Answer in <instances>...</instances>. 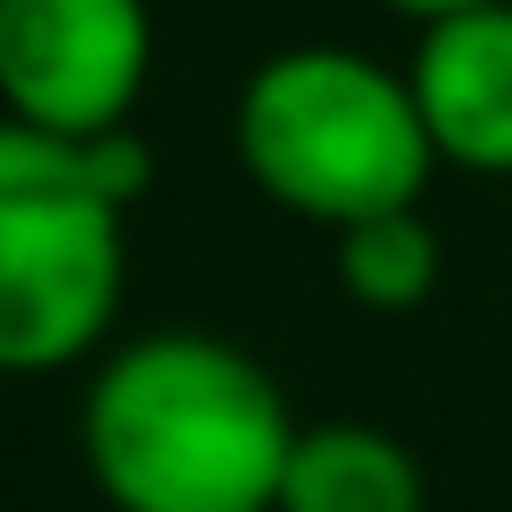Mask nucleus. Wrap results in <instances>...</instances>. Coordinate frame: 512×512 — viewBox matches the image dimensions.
Here are the masks:
<instances>
[{"label":"nucleus","mask_w":512,"mask_h":512,"mask_svg":"<svg viewBox=\"0 0 512 512\" xmlns=\"http://www.w3.org/2000/svg\"><path fill=\"white\" fill-rule=\"evenodd\" d=\"M392 16H408V24H432V16H448V8H480V0H384Z\"/></svg>","instance_id":"obj_8"},{"label":"nucleus","mask_w":512,"mask_h":512,"mask_svg":"<svg viewBox=\"0 0 512 512\" xmlns=\"http://www.w3.org/2000/svg\"><path fill=\"white\" fill-rule=\"evenodd\" d=\"M288 448V392L208 328L128 336L80 400V456L112 512H272Z\"/></svg>","instance_id":"obj_1"},{"label":"nucleus","mask_w":512,"mask_h":512,"mask_svg":"<svg viewBox=\"0 0 512 512\" xmlns=\"http://www.w3.org/2000/svg\"><path fill=\"white\" fill-rule=\"evenodd\" d=\"M400 72L448 168L512 176V0L448 8L416 24V48Z\"/></svg>","instance_id":"obj_5"},{"label":"nucleus","mask_w":512,"mask_h":512,"mask_svg":"<svg viewBox=\"0 0 512 512\" xmlns=\"http://www.w3.org/2000/svg\"><path fill=\"white\" fill-rule=\"evenodd\" d=\"M144 192V128L48 136L0 112V376L72 368L112 336Z\"/></svg>","instance_id":"obj_2"},{"label":"nucleus","mask_w":512,"mask_h":512,"mask_svg":"<svg viewBox=\"0 0 512 512\" xmlns=\"http://www.w3.org/2000/svg\"><path fill=\"white\" fill-rule=\"evenodd\" d=\"M232 152L248 184L304 224H360L384 208H416L440 152L408 96L400 64H376L344 40L272 48L232 104Z\"/></svg>","instance_id":"obj_3"},{"label":"nucleus","mask_w":512,"mask_h":512,"mask_svg":"<svg viewBox=\"0 0 512 512\" xmlns=\"http://www.w3.org/2000/svg\"><path fill=\"white\" fill-rule=\"evenodd\" d=\"M152 48V0H0V112L48 136L136 128Z\"/></svg>","instance_id":"obj_4"},{"label":"nucleus","mask_w":512,"mask_h":512,"mask_svg":"<svg viewBox=\"0 0 512 512\" xmlns=\"http://www.w3.org/2000/svg\"><path fill=\"white\" fill-rule=\"evenodd\" d=\"M272 512H424V464L384 424H296Z\"/></svg>","instance_id":"obj_6"},{"label":"nucleus","mask_w":512,"mask_h":512,"mask_svg":"<svg viewBox=\"0 0 512 512\" xmlns=\"http://www.w3.org/2000/svg\"><path fill=\"white\" fill-rule=\"evenodd\" d=\"M336 288L368 312H416L440 288V232L416 208H384L336 232Z\"/></svg>","instance_id":"obj_7"}]
</instances>
